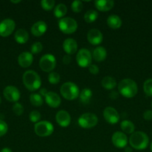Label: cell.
<instances>
[{"label": "cell", "instance_id": "obj_4", "mask_svg": "<svg viewBox=\"0 0 152 152\" xmlns=\"http://www.w3.org/2000/svg\"><path fill=\"white\" fill-rule=\"evenodd\" d=\"M61 94L67 100H74L78 97L80 91L78 86L72 82H66L61 87Z\"/></svg>", "mask_w": 152, "mask_h": 152}, {"label": "cell", "instance_id": "obj_6", "mask_svg": "<svg viewBox=\"0 0 152 152\" xmlns=\"http://www.w3.org/2000/svg\"><path fill=\"white\" fill-rule=\"evenodd\" d=\"M54 126L49 121H40L34 126V132L36 134L41 137H49L53 133Z\"/></svg>", "mask_w": 152, "mask_h": 152}, {"label": "cell", "instance_id": "obj_18", "mask_svg": "<svg viewBox=\"0 0 152 152\" xmlns=\"http://www.w3.org/2000/svg\"><path fill=\"white\" fill-rule=\"evenodd\" d=\"M63 48L68 55L74 54L77 50V43L74 39L68 38L64 40L63 43Z\"/></svg>", "mask_w": 152, "mask_h": 152}, {"label": "cell", "instance_id": "obj_11", "mask_svg": "<svg viewBox=\"0 0 152 152\" xmlns=\"http://www.w3.org/2000/svg\"><path fill=\"white\" fill-rule=\"evenodd\" d=\"M3 95L7 101L11 102H17L20 98V92L19 89L13 86H8L4 88Z\"/></svg>", "mask_w": 152, "mask_h": 152}, {"label": "cell", "instance_id": "obj_21", "mask_svg": "<svg viewBox=\"0 0 152 152\" xmlns=\"http://www.w3.org/2000/svg\"><path fill=\"white\" fill-rule=\"evenodd\" d=\"M28 39H29V35L26 30L20 28L15 32L14 39L19 44H25L28 42Z\"/></svg>", "mask_w": 152, "mask_h": 152}, {"label": "cell", "instance_id": "obj_35", "mask_svg": "<svg viewBox=\"0 0 152 152\" xmlns=\"http://www.w3.org/2000/svg\"><path fill=\"white\" fill-rule=\"evenodd\" d=\"M41 118V114L38 111H36V110H34V111H31L29 114V119L31 120V122L32 123H38L39 120Z\"/></svg>", "mask_w": 152, "mask_h": 152}, {"label": "cell", "instance_id": "obj_29", "mask_svg": "<svg viewBox=\"0 0 152 152\" xmlns=\"http://www.w3.org/2000/svg\"><path fill=\"white\" fill-rule=\"evenodd\" d=\"M98 16V13L95 10H89L85 13L84 20L87 23H92L95 22Z\"/></svg>", "mask_w": 152, "mask_h": 152}, {"label": "cell", "instance_id": "obj_27", "mask_svg": "<svg viewBox=\"0 0 152 152\" xmlns=\"http://www.w3.org/2000/svg\"><path fill=\"white\" fill-rule=\"evenodd\" d=\"M67 12V7L66 4L63 3H60L58 5L55 6L54 10V15L57 18H63L66 15Z\"/></svg>", "mask_w": 152, "mask_h": 152}, {"label": "cell", "instance_id": "obj_8", "mask_svg": "<svg viewBox=\"0 0 152 152\" xmlns=\"http://www.w3.org/2000/svg\"><path fill=\"white\" fill-rule=\"evenodd\" d=\"M39 65L42 71L45 72H52L56 67V59L55 56L50 53L45 54L40 58Z\"/></svg>", "mask_w": 152, "mask_h": 152}, {"label": "cell", "instance_id": "obj_46", "mask_svg": "<svg viewBox=\"0 0 152 152\" xmlns=\"http://www.w3.org/2000/svg\"><path fill=\"white\" fill-rule=\"evenodd\" d=\"M150 148H151V152H152V141H151V145H150Z\"/></svg>", "mask_w": 152, "mask_h": 152}, {"label": "cell", "instance_id": "obj_1", "mask_svg": "<svg viewBox=\"0 0 152 152\" xmlns=\"http://www.w3.org/2000/svg\"><path fill=\"white\" fill-rule=\"evenodd\" d=\"M22 82L28 91H34L41 86V79L39 74L33 70H28L23 74Z\"/></svg>", "mask_w": 152, "mask_h": 152}, {"label": "cell", "instance_id": "obj_19", "mask_svg": "<svg viewBox=\"0 0 152 152\" xmlns=\"http://www.w3.org/2000/svg\"><path fill=\"white\" fill-rule=\"evenodd\" d=\"M33 62V54L30 52L25 51L18 56V63L22 68H28Z\"/></svg>", "mask_w": 152, "mask_h": 152}, {"label": "cell", "instance_id": "obj_38", "mask_svg": "<svg viewBox=\"0 0 152 152\" xmlns=\"http://www.w3.org/2000/svg\"><path fill=\"white\" fill-rule=\"evenodd\" d=\"M88 68H89V71L92 74H97L99 72V68L95 64H91Z\"/></svg>", "mask_w": 152, "mask_h": 152}, {"label": "cell", "instance_id": "obj_12", "mask_svg": "<svg viewBox=\"0 0 152 152\" xmlns=\"http://www.w3.org/2000/svg\"><path fill=\"white\" fill-rule=\"evenodd\" d=\"M112 142L118 148H125L128 142V137L122 132H116L112 136Z\"/></svg>", "mask_w": 152, "mask_h": 152}, {"label": "cell", "instance_id": "obj_26", "mask_svg": "<svg viewBox=\"0 0 152 152\" xmlns=\"http://www.w3.org/2000/svg\"><path fill=\"white\" fill-rule=\"evenodd\" d=\"M120 127L123 133L125 134H132L135 131V126L134 123L129 120H123L121 123Z\"/></svg>", "mask_w": 152, "mask_h": 152}, {"label": "cell", "instance_id": "obj_47", "mask_svg": "<svg viewBox=\"0 0 152 152\" xmlns=\"http://www.w3.org/2000/svg\"><path fill=\"white\" fill-rule=\"evenodd\" d=\"M1 96H0V104H1Z\"/></svg>", "mask_w": 152, "mask_h": 152}, {"label": "cell", "instance_id": "obj_36", "mask_svg": "<svg viewBox=\"0 0 152 152\" xmlns=\"http://www.w3.org/2000/svg\"><path fill=\"white\" fill-rule=\"evenodd\" d=\"M13 111L16 115H22L24 111V108L22 104L19 103V102H15L14 105H13Z\"/></svg>", "mask_w": 152, "mask_h": 152}, {"label": "cell", "instance_id": "obj_9", "mask_svg": "<svg viewBox=\"0 0 152 152\" xmlns=\"http://www.w3.org/2000/svg\"><path fill=\"white\" fill-rule=\"evenodd\" d=\"M92 56L87 49L81 48L76 55V61L77 65L81 68H89L92 62Z\"/></svg>", "mask_w": 152, "mask_h": 152}, {"label": "cell", "instance_id": "obj_15", "mask_svg": "<svg viewBox=\"0 0 152 152\" xmlns=\"http://www.w3.org/2000/svg\"><path fill=\"white\" fill-rule=\"evenodd\" d=\"M55 120L60 126L66 128L68 127L71 123V116L66 111L61 110L56 114Z\"/></svg>", "mask_w": 152, "mask_h": 152}, {"label": "cell", "instance_id": "obj_3", "mask_svg": "<svg viewBox=\"0 0 152 152\" xmlns=\"http://www.w3.org/2000/svg\"><path fill=\"white\" fill-rule=\"evenodd\" d=\"M131 147L137 150H144L149 144V138L142 132H134L128 140Z\"/></svg>", "mask_w": 152, "mask_h": 152}, {"label": "cell", "instance_id": "obj_33", "mask_svg": "<svg viewBox=\"0 0 152 152\" xmlns=\"http://www.w3.org/2000/svg\"><path fill=\"white\" fill-rule=\"evenodd\" d=\"M72 10H73V12L75 13H80V11L83 9V4H82V1H79V0H75L74 1H72Z\"/></svg>", "mask_w": 152, "mask_h": 152}, {"label": "cell", "instance_id": "obj_14", "mask_svg": "<svg viewBox=\"0 0 152 152\" xmlns=\"http://www.w3.org/2000/svg\"><path fill=\"white\" fill-rule=\"evenodd\" d=\"M86 38L90 44L98 45L102 42L103 34L99 30L96 29V28H92L88 31Z\"/></svg>", "mask_w": 152, "mask_h": 152}, {"label": "cell", "instance_id": "obj_45", "mask_svg": "<svg viewBox=\"0 0 152 152\" xmlns=\"http://www.w3.org/2000/svg\"><path fill=\"white\" fill-rule=\"evenodd\" d=\"M12 3H14V4H17V3H20L21 2V0H16V1H13V0H11Z\"/></svg>", "mask_w": 152, "mask_h": 152}, {"label": "cell", "instance_id": "obj_24", "mask_svg": "<svg viewBox=\"0 0 152 152\" xmlns=\"http://www.w3.org/2000/svg\"><path fill=\"white\" fill-rule=\"evenodd\" d=\"M116 85H117V83H116V80L110 76L104 77L101 80V86L107 90H113L116 88Z\"/></svg>", "mask_w": 152, "mask_h": 152}, {"label": "cell", "instance_id": "obj_2", "mask_svg": "<svg viewBox=\"0 0 152 152\" xmlns=\"http://www.w3.org/2000/svg\"><path fill=\"white\" fill-rule=\"evenodd\" d=\"M118 89L120 94L126 98L134 97L138 92L137 83L131 79H124L120 81L118 86Z\"/></svg>", "mask_w": 152, "mask_h": 152}, {"label": "cell", "instance_id": "obj_13", "mask_svg": "<svg viewBox=\"0 0 152 152\" xmlns=\"http://www.w3.org/2000/svg\"><path fill=\"white\" fill-rule=\"evenodd\" d=\"M103 116L106 122L110 124H116L119 120V114L113 107L108 106L104 108Z\"/></svg>", "mask_w": 152, "mask_h": 152}, {"label": "cell", "instance_id": "obj_7", "mask_svg": "<svg viewBox=\"0 0 152 152\" xmlns=\"http://www.w3.org/2000/svg\"><path fill=\"white\" fill-rule=\"evenodd\" d=\"M98 119L95 114L92 113H84L80 116L77 123L83 129H91L98 124Z\"/></svg>", "mask_w": 152, "mask_h": 152}, {"label": "cell", "instance_id": "obj_37", "mask_svg": "<svg viewBox=\"0 0 152 152\" xmlns=\"http://www.w3.org/2000/svg\"><path fill=\"white\" fill-rule=\"evenodd\" d=\"M8 130L7 124L2 120H0V137L4 136Z\"/></svg>", "mask_w": 152, "mask_h": 152}, {"label": "cell", "instance_id": "obj_40", "mask_svg": "<svg viewBox=\"0 0 152 152\" xmlns=\"http://www.w3.org/2000/svg\"><path fill=\"white\" fill-rule=\"evenodd\" d=\"M70 62H71V57L69 56V55L67 54L63 56V62L65 65H69L70 63Z\"/></svg>", "mask_w": 152, "mask_h": 152}, {"label": "cell", "instance_id": "obj_43", "mask_svg": "<svg viewBox=\"0 0 152 152\" xmlns=\"http://www.w3.org/2000/svg\"><path fill=\"white\" fill-rule=\"evenodd\" d=\"M0 152H12L11 149H10L9 148H4L1 150Z\"/></svg>", "mask_w": 152, "mask_h": 152}, {"label": "cell", "instance_id": "obj_42", "mask_svg": "<svg viewBox=\"0 0 152 152\" xmlns=\"http://www.w3.org/2000/svg\"><path fill=\"white\" fill-rule=\"evenodd\" d=\"M39 93H40V94L42 96H45L46 95V94L48 93V91L46 88H40Z\"/></svg>", "mask_w": 152, "mask_h": 152}, {"label": "cell", "instance_id": "obj_41", "mask_svg": "<svg viewBox=\"0 0 152 152\" xmlns=\"http://www.w3.org/2000/svg\"><path fill=\"white\" fill-rule=\"evenodd\" d=\"M118 96H119V95H118V93L116 91H112L110 94V97L113 99H117Z\"/></svg>", "mask_w": 152, "mask_h": 152}, {"label": "cell", "instance_id": "obj_32", "mask_svg": "<svg viewBox=\"0 0 152 152\" xmlns=\"http://www.w3.org/2000/svg\"><path fill=\"white\" fill-rule=\"evenodd\" d=\"M40 4L45 10H51L55 7V1L54 0H42Z\"/></svg>", "mask_w": 152, "mask_h": 152}, {"label": "cell", "instance_id": "obj_31", "mask_svg": "<svg viewBox=\"0 0 152 152\" xmlns=\"http://www.w3.org/2000/svg\"><path fill=\"white\" fill-rule=\"evenodd\" d=\"M48 80L49 82L52 85H56L58 83H60V80H61V77H60V74L57 72H52L49 73V77H48Z\"/></svg>", "mask_w": 152, "mask_h": 152}, {"label": "cell", "instance_id": "obj_16", "mask_svg": "<svg viewBox=\"0 0 152 152\" xmlns=\"http://www.w3.org/2000/svg\"><path fill=\"white\" fill-rule=\"evenodd\" d=\"M45 101L49 106L54 108L59 107L61 103V99L59 95L53 91H48L45 96Z\"/></svg>", "mask_w": 152, "mask_h": 152}, {"label": "cell", "instance_id": "obj_48", "mask_svg": "<svg viewBox=\"0 0 152 152\" xmlns=\"http://www.w3.org/2000/svg\"><path fill=\"white\" fill-rule=\"evenodd\" d=\"M151 108H152V102H151Z\"/></svg>", "mask_w": 152, "mask_h": 152}, {"label": "cell", "instance_id": "obj_22", "mask_svg": "<svg viewBox=\"0 0 152 152\" xmlns=\"http://www.w3.org/2000/svg\"><path fill=\"white\" fill-rule=\"evenodd\" d=\"M92 57L96 62H102L107 57V50L102 46H98L93 50Z\"/></svg>", "mask_w": 152, "mask_h": 152}, {"label": "cell", "instance_id": "obj_44", "mask_svg": "<svg viewBox=\"0 0 152 152\" xmlns=\"http://www.w3.org/2000/svg\"><path fill=\"white\" fill-rule=\"evenodd\" d=\"M125 152H132L133 149L131 147H125Z\"/></svg>", "mask_w": 152, "mask_h": 152}, {"label": "cell", "instance_id": "obj_23", "mask_svg": "<svg viewBox=\"0 0 152 152\" xmlns=\"http://www.w3.org/2000/svg\"><path fill=\"white\" fill-rule=\"evenodd\" d=\"M107 23L112 29H118L122 26V21L117 15H110L107 18Z\"/></svg>", "mask_w": 152, "mask_h": 152}, {"label": "cell", "instance_id": "obj_5", "mask_svg": "<svg viewBox=\"0 0 152 152\" xmlns=\"http://www.w3.org/2000/svg\"><path fill=\"white\" fill-rule=\"evenodd\" d=\"M58 27L64 34H73L77 28V22L73 18L63 17L58 22Z\"/></svg>", "mask_w": 152, "mask_h": 152}, {"label": "cell", "instance_id": "obj_25", "mask_svg": "<svg viewBox=\"0 0 152 152\" xmlns=\"http://www.w3.org/2000/svg\"><path fill=\"white\" fill-rule=\"evenodd\" d=\"M78 96L80 102L83 104H88L90 102V99L92 96V91L91 89L85 88L80 92Z\"/></svg>", "mask_w": 152, "mask_h": 152}, {"label": "cell", "instance_id": "obj_39", "mask_svg": "<svg viewBox=\"0 0 152 152\" xmlns=\"http://www.w3.org/2000/svg\"><path fill=\"white\" fill-rule=\"evenodd\" d=\"M143 118L147 121H150L152 120V110H146L143 113Z\"/></svg>", "mask_w": 152, "mask_h": 152}, {"label": "cell", "instance_id": "obj_20", "mask_svg": "<svg viewBox=\"0 0 152 152\" xmlns=\"http://www.w3.org/2000/svg\"><path fill=\"white\" fill-rule=\"evenodd\" d=\"M114 1L113 0H96L94 1L95 7L100 11H108L111 10L114 6Z\"/></svg>", "mask_w": 152, "mask_h": 152}, {"label": "cell", "instance_id": "obj_17", "mask_svg": "<svg viewBox=\"0 0 152 152\" xmlns=\"http://www.w3.org/2000/svg\"><path fill=\"white\" fill-rule=\"evenodd\" d=\"M47 28V24L44 21H38V22L33 24V25L31 26V34L37 37H41L46 32Z\"/></svg>", "mask_w": 152, "mask_h": 152}, {"label": "cell", "instance_id": "obj_28", "mask_svg": "<svg viewBox=\"0 0 152 152\" xmlns=\"http://www.w3.org/2000/svg\"><path fill=\"white\" fill-rule=\"evenodd\" d=\"M30 102L34 106H41L43 104V96L40 94H31L30 95Z\"/></svg>", "mask_w": 152, "mask_h": 152}, {"label": "cell", "instance_id": "obj_30", "mask_svg": "<svg viewBox=\"0 0 152 152\" xmlns=\"http://www.w3.org/2000/svg\"><path fill=\"white\" fill-rule=\"evenodd\" d=\"M143 91L148 96H152V79L145 80L143 84Z\"/></svg>", "mask_w": 152, "mask_h": 152}, {"label": "cell", "instance_id": "obj_10", "mask_svg": "<svg viewBox=\"0 0 152 152\" xmlns=\"http://www.w3.org/2000/svg\"><path fill=\"white\" fill-rule=\"evenodd\" d=\"M16 27L15 22L11 19H5L0 22V36L7 37L13 32Z\"/></svg>", "mask_w": 152, "mask_h": 152}, {"label": "cell", "instance_id": "obj_34", "mask_svg": "<svg viewBox=\"0 0 152 152\" xmlns=\"http://www.w3.org/2000/svg\"><path fill=\"white\" fill-rule=\"evenodd\" d=\"M42 50H43V45L40 42H34L31 47V53L32 54H37V53H40Z\"/></svg>", "mask_w": 152, "mask_h": 152}]
</instances>
